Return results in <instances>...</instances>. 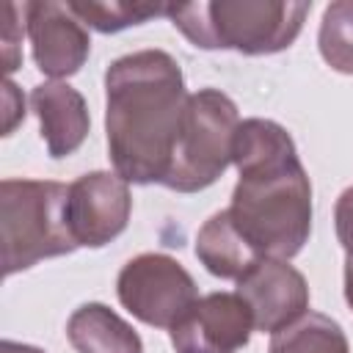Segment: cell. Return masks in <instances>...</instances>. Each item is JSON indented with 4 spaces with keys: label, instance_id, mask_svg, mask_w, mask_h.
<instances>
[{
    "label": "cell",
    "instance_id": "obj_8",
    "mask_svg": "<svg viewBox=\"0 0 353 353\" xmlns=\"http://www.w3.org/2000/svg\"><path fill=\"white\" fill-rule=\"evenodd\" d=\"M22 19L33 61L41 74L61 80L83 69L91 52V36L66 3L30 0L22 6Z\"/></svg>",
    "mask_w": 353,
    "mask_h": 353
},
{
    "label": "cell",
    "instance_id": "obj_10",
    "mask_svg": "<svg viewBox=\"0 0 353 353\" xmlns=\"http://www.w3.org/2000/svg\"><path fill=\"white\" fill-rule=\"evenodd\" d=\"M234 292L248 303L254 331L270 336L309 312V284L287 259L268 256L256 262L243 279H237Z\"/></svg>",
    "mask_w": 353,
    "mask_h": 353
},
{
    "label": "cell",
    "instance_id": "obj_13",
    "mask_svg": "<svg viewBox=\"0 0 353 353\" xmlns=\"http://www.w3.org/2000/svg\"><path fill=\"white\" fill-rule=\"evenodd\" d=\"M196 259L218 279H243L262 256L251 248V243L232 223L229 212L221 210L210 215L196 232Z\"/></svg>",
    "mask_w": 353,
    "mask_h": 353
},
{
    "label": "cell",
    "instance_id": "obj_17",
    "mask_svg": "<svg viewBox=\"0 0 353 353\" xmlns=\"http://www.w3.org/2000/svg\"><path fill=\"white\" fill-rule=\"evenodd\" d=\"M19 6L8 3L6 6V22H3V69L6 74H11L14 69H19L22 55H19V44H22V22H17Z\"/></svg>",
    "mask_w": 353,
    "mask_h": 353
},
{
    "label": "cell",
    "instance_id": "obj_15",
    "mask_svg": "<svg viewBox=\"0 0 353 353\" xmlns=\"http://www.w3.org/2000/svg\"><path fill=\"white\" fill-rule=\"evenodd\" d=\"M72 14L99 33H119L132 25H143L154 17H165L168 6L163 3H124V0H69Z\"/></svg>",
    "mask_w": 353,
    "mask_h": 353
},
{
    "label": "cell",
    "instance_id": "obj_21",
    "mask_svg": "<svg viewBox=\"0 0 353 353\" xmlns=\"http://www.w3.org/2000/svg\"><path fill=\"white\" fill-rule=\"evenodd\" d=\"M345 301L353 312V259H345Z\"/></svg>",
    "mask_w": 353,
    "mask_h": 353
},
{
    "label": "cell",
    "instance_id": "obj_14",
    "mask_svg": "<svg viewBox=\"0 0 353 353\" xmlns=\"http://www.w3.org/2000/svg\"><path fill=\"white\" fill-rule=\"evenodd\" d=\"M268 353H350V342L336 320L320 312H306L270 336Z\"/></svg>",
    "mask_w": 353,
    "mask_h": 353
},
{
    "label": "cell",
    "instance_id": "obj_12",
    "mask_svg": "<svg viewBox=\"0 0 353 353\" xmlns=\"http://www.w3.org/2000/svg\"><path fill=\"white\" fill-rule=\"evenodd\" d=\"M66 339L77 353H143L138 331L105 303H83L66 320Z\"/></svg>",
    "mask_w": 353,
    "mask_h": 353
},
{
    "label": "cell",
    "instance_id": "obj_20",
    "mask_svg": "<svg viewBox=\"0 0 353 353\" xmlns=\"http://www.w3.org/2000/svg\"><path fill=\"white\" fill-rule=\"evenodd\" d=\"M0 353H44L36 345H25V342H14V339H3L0 342Z\"/></svg>",
    "mask_w": 353,
    "mask_h": 353
},
{
    "label": "cell",
    "instance_id": "obj_6",
    "mask_svg": "<svg viewBox=\"0 0 353 353\" xmlns=\"http://www.w3.org/2000/svg\"><path fill=\"white\" fill-rule=\"evenodd\" d=\"M116 295L135 320L171 331L199 301V287L182 262L146 251L124 262L116 279Z\"/></svg>",
    "mask_w": 353,
    "mask_h": 353
},
{
    "label": "cell",
    "instance_id": "obj_19",
    "mask_svg": "<svg viewBox=\"0 0 353 353\" xmlns=\"http://www.w3.org/2000/svg\"><path fill=\"white\" fill-rule=\"evenodd\" d=\"M25 119V97L11 77L3 80V135H11Z\"/></svg>",
    "mask_w": 353,
    "mask_h": 353
},
{
    "label": "cell",
    "instance_id": "obj_3",
    "mask_svg": "<svg viewBox=\"0 0 353 353\" xmlns=\"http://www.w3.org/2000/svg\"><path fill=\"white\" fill-rule=\"evenodd\" d=\"M309 11L306 0H199L168 6L165 17L199 50L273 55L292 47Z\"/></svg>",
    "mask_w": 353,
    "mask_h": 353
},
{
    "label": "cell",
    "instance_id": "obj_5",
    "mask_svg": "<svg viewBox=\"0 0 353 353\" xmlns=\"http://www.w3.org/2000/svg\"><path fill=\"white\" fill-rule=\"evenodd\" d=\"M240 127L237 105L218 88H199L188 97L176 146L163 188L199 193L215 185L232 165L234 132Z\"/></svg>",
    "mask_w": 353,
    "mask_h": 353
},
{
    "label": "cell",
    "instance_id": "obj_18",
    "mask_svg": "<svg viewBox=\"0 0 353 353\" xmlns=\"http://www.w3.org/2000/svg\"><path fill=\"white\" fill-rule=\"evenodd\" d=\"M334 229L339 245L345 248V259H353V185L345 188L334 204Z\"/></svg>",
    "mask_w": 353,
    "mask_h": 353
},
{
    "label": "cell",
    "instance_id": "obj_9",
    "mask_svg": "<svg viewBox=\"0 0 353 353\" xmlns=\"http://www.w3.org/2000/svg\"><path fill=\"white\" fill-rule=\"evenodd\" d=\"M251 331V309L237 292H210L168 334L176 353H237L248 345Z\"/></svg>",
    "mask_w": 353,
    "mask_h": 353
},
{
    "label": "cell",
    "instance_id": "obj_2",
    "mask_svg": "<svg viewBox=\"0 0 353 353\" xmlns=\"http://www.w3.org/2000/svg\"><path fill=\"white\" fill-rule=\"evenodd\" d=\"M179 61L138 50L105 69V132L113 171L132 185H163L188 105Z\"/></svg>",
    "mask_w": 353,
    "mask_h": 353
},
{
    "label": "cell",
    "instance_id": "obj_11",
    "mask_svg": "<svg viewBox=\"0 0 353 353\" xmlns=\"http://www.w3.org/2000/svg\"><path fill=\"white\" fill-rule=\"evenodd\" d=\"M30 108L39 119L41 141L52 160L74 154L91 130V116L83 94L69 83L50 80L30 91Z\"/></svg>",
    "mask_w": 353,
    "mask_h": 353
},
{
    "label": "cell",
    "instance_id": "obj_7",
    "mask_svg": "<svg viewBox=\"0 0 353 353\" xmlns=\"http://www.w3.org/2000/svg\"><path fill=\"white\" fill-rule=\"evenodd\" d=\"M132 212L130 182L116 171H91L69 185L66 221L77 248H102L116 240Z\"/></svg>",
    "mask_w": 353,
    "mask_h": 353
},
{
    "label": "cell",
    "instance_id": "obj_4",
    "mask_svg": "<svg viewBox=\"0 0 353 353\" xmlns=\"http://www.w3.org/2000/svg\"><path fill=\"white\" fill-rule=\"evenodd\" d=\"M69 185L52 179L0 182V245L3 276H14L41 259L77 251L66 221Z\"/></svg>",
    "mask_w": 353,
    "mask_h": 353
},
{
    "label": "cell",
    "instance_id": "obj_16",
    "mask_svg": "<svg viewBox=\"0 0 353 353\" xmlns=\"http://www.w3.org/2000/svg\"><path fill=\"white\" fill-rule=\"evenodd\" d=\"M317 50L334 72L353 74V0H334L325 6Z\"/></svg>",
    "mask_w": 353,
    "mask_h": 353
},
{
    "label": "cell",
    "instance_id": "obj_1",
    "mask_svg": "<svg viewBox=\"0 0 353 353\" xmlns=\"http://www.w3.org/2000/svg\"><path fill=\"white\" fill-rule=\"evenodd\" d=\"M232 163L240 174L232 223L262 259H292L312 234V182L292 135L273 119H245L234 132Z\"/></svg>",
    "mask_w": 353,
    "mask_h": 353
}]
</instances>
